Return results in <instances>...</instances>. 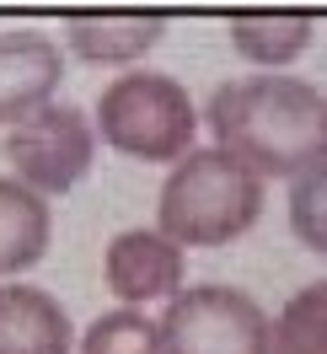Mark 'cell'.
<instances>
[{"instance_id": "9c48e42d", "label": "cell", "mask_w": 327, "mask_h": 354, "mask_svg": "<svg viewBox=\"0 0 327 354\" xmlns=\"http://www.w3.org/2000/svg\"><path fill=\"white\" fill-rule=\"evenodd\" d=\"M54 215L38 188L22 177H0V274H27L48 252Z\"/></svg>"}, {"instance_id": "ba28073f", "label": "cell", "mask_w": 327, "mask_h": 354, "mask_svg": "<svg viewBox=\"0 0 327 354\" xmlns=\"http://www.w3.org/2000/svg\"><path fill=\"white\" fill-rule=\"evenodd\" d=\"M0 354H70V311L38 285H0Z\"/></svg>"}, {"instance_id": "6da1fadb", "label": "cell", "mask_w": 327, "mask_h": 354, "mask_svg": "<svg viewBox=\"0 0 327 354\" xmlns=\"http://www.w3.org/2000/svg\"><path fill=\"white\" fill-rule=\"evenodd\" d=\"M209 134L258 177H301L327 161V97L295 75H241L209 97Z\"/></svg>"}, {"instance_id": "3957f363", "label": "cell", "mask_w": 327, "mask_h": 354, "mask_svg": "<svg viewBox=\"0 0 327 354\" xmlns=\"http://www.w3.org/2000/svg\"><path fill=\"white\" fill-rule=\"evenodd\" d=\"M194 97L161 70H129L97 97V134L134 161H183L194 151Z\"/></svg>"}, {"instance_id": "277c9868", "label": "cell", "mask_w": 327, "mask_h": 354, "mask_svg": "<svg viewBox=\"0 0 327 354\" xmlns=\"http://www.w3.org/2000/svg\"><path fill=\"white\" fill-rule=\"evenodd\" d=\"M161 354H274V322L231 285H194L161 317Z\"/></svg>"}, {"instance_id": "8992f818", "label": "cell", "mask_w": 327, "mask_h": 354, "mask_svg": "<svg viewBox=\"0 0 327 354\" xmlns=\"http://www.w3.org/2000/svg\"><path fill=\"white\" fill-rule=\"evenodd\" d=\"M65 81V54L38 27H11L0 32V124H27L32 113L54 102Z\"/></svg>"}, {"instance_id": "4fadbf2b", "label": "cell", "mask_w": 327, "mask_h": 354, "mask_svg": "<svg viewBox=\"0 0 327 354\" xmlns=\"http://www.w3.org/2000/svg\"><path fill=\"white\" fill-rule=\"evenodd\" d=\"M81 354H161V322L140 317L134 306L102 311L81 338Z\"/></svg>"}, {"instance_id": "5bb4252c", "label": "cell", "mask_w": 327, "mask_h": 354, "mask_svg": "<svg viewBox=\"0 0 327 354\" xmlns=\"http://www.w3.org/2000/svg\"><path fill=\"white\" fill-rule=\"evenodd\" d=\"M290 231L311 252H327V161L295 177V188H290Z\"/></svg>"}, {"instance_id": "8fae6325", "label": "cell", "mask_w": 327, "mask_h": 354, "mask_svg": "<svg viewBox=\"0 0 327 354\" xmlns=\"http://www.w3.org/2000/svg\"><path fill=\"white\" fill-rule=\"evenodd\" d=\"M231 44L252 65H290L311 44V22L306 17H247V22H231Z\"/></svg>"}, {"instance_id": "52a82bcc", "label": "cell", "mask_w": 327, "mask_h": 354, "mask_svg": "<svg viewBox=\"0 0 327 354\" xmlns=\"http://www.w3.org/2000/svg\"><path fill=\"white\" fill-rule=\"evenodd\" d=\"M108 290L124 306H145L161 295H177L183 285V247L161 231H118L102 258Z\"/></svg>"}, {"instance_id": "7a4b0ae2", "label": "cell", "mask_w": 327, "mask_h": 354, "mask_svg": "<svg viewBox=\"0 0 327 354\" xmlns=\"http://www.w3.org/2000/svg\"><path fill=\"white\" fill-rule=\"evenodd\" d=\"M263 215V177L241 167L220 145L188 151L161 183L156 204V231L177 247H225L247 236Z\"/></svg>"}, {"instance_id": "5b68a950", "label": "cell", "mask_w": 327, "mask_h": 354, "mask_svg": "<svg viewBox=\"0 0 327 354\" xmlns=\"http://www.w3.org/2000/svg\"><path fill=\"white\" fill-rule=\"evenodd\" d=\"M97 156V129L75 102H48L44 113H32L27 124L6 134V161L38 194H70L81 177L91 172Z\"/></svg>"}, {"instance_id": "30bf717a", "label": "cell", "mask_w": 327, "mask_h": 354, "mask_svg": "<svg viewBox=\"0 0 327 354\" xmlns=\"http://www.w3.org/2000/svg\"><path fill=\"white\" fill-rule=\"evenodd\" d=\"M161 32H167L161 17H129V22L124 17H97V22H70L65 44L86 65H134L161 44Z\"/></svg>"}, {"instance_id": "7c38bea8", "label": "cell", "mask_w": 327, "mask_h": 354, "mask_svg": "<svg viewBox=\"0 0 327 354\" xmlns=\"http://www.w3.org/2000/svg\"><path fill=\"white\" fill-rule=\"evenodd\" d=\"M274 354H327V279L284 301L274 317Z\"/></svg>"}]
</instances>
